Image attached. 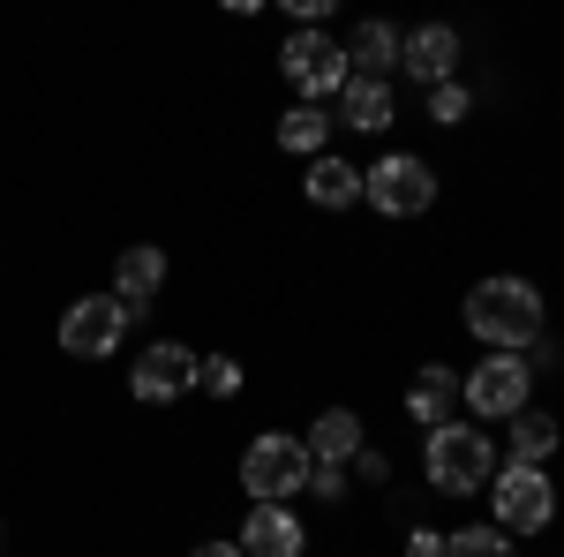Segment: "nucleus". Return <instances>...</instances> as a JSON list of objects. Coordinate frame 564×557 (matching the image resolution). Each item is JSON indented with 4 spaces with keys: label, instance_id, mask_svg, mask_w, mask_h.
Segmentation results:
<instances>
[{
    "label": "nucleus",
    "instance_id": "f257e3e1",
    "mask_svg": "<svg viewBox=\"0 0 564 557\" xmlns=\"http://www.w3.org/2000/svg\"><path fill=\"white\" fill-rule=\"evenodd\" d=\"M467 332H475L489 354H527L542 340V287L520 279V271H497L467 294Z\"/></svg>",
    "mask_w": 564,
    "mask_h": 557
},
{
    "label": "nucleus",
    "instance_id": "f03ea898",
    "mask_svg": "<svg viewBox=\"0 0 564 557\" xmlns=\"http://www.w3.org/2000/svg\"><path fill=\"white\" fill-rule=\"evenodd\" d=\"M422 474L444 497H475L481 482L497 474V444L481 437V422H436L422 437Z\"/></svg>",
    "mask_w": 564,
    "mask_h": 557
},
{
    "label": "nucleus",
    "instance_id": "7ed1b4c3",
    "mask_svg": "<svg viewBox=\"0 0 564 557\" xmlns=\"http://www.w3.org/2000/svg\"><path fill=\"white\" fill-rule=\"evenodd\" d=\"M489 519L520 543V535H542L557 519V490H550V468L542 460H505L489 474Z\"/></svg>",
    "mask_w": 564,
    "mask_h": 557
},
{
    "label": "nucleus",
    "instance_id": "20e7f679",
    "mask_svg": "<svg viewBox=\"0 0 564 557\" xmlns=\"http://www.w3.org/2000/svg\"><path fill=\"white\" fill-rule=\"evenodd\" d=\"M308 444L302 437H286V429H263L257 444L241 452V490L257 497V505H286V497H302L308 490Z\"/></svg>",
    "mask_w": 564,
    "mask_h": 557
},
{
    "label": "nucleus",
    "instance_id": "39448f33",
    "mask_svg": "<svg viewBox=\"0 0 564 557\" xmlns=\"http://www.w3.org/2000/svg\"><path fill=\"white\" fill-rule=\"evenodd\" d=\"M361 204L384 218H422L436 204V173L422 151H384L377 167L361 173Z\"/></svg>",
    "mask_w": 564,
    "mask_h": 557
},
{
    "label": "nucleus",
    "instance_id": "423d86ee",
    "mask_svg": "<svg viewBox=\"0 0 564 557\" xmlns=\"http://www.w3.org/2000/svg\"><path fill=\"white\" fill-rule=\"evenodd\" d=\"M527 399H534L527 354H481L475 369L459 377V407H475V422H512Z\"/></svg>",
    "mask_w": 564,
    "mask_h": 557
},
{
    "label": "nucleus",
    "instance_id": "0eeeda50",
    "mask_svg": "<svg viewBox=\"0 0 564 557\" xmlns=\"http://www.w3.org/2000/svg\"><path fill=\"white\" fill-rule=\"evenodd\" d=\"M135 324V309L121 294H84L61 309V354H76V362H106L113 346H121V332Z\"/></svg>",
    "mask_w": 564,
    "mask_h": 557
},
{
    "label": "nucleus",
    "instance_id": "6e6552de",
    "mask_svg": "<svg viewBox=\"0 0 564 557\" xmlns=\"http://www.w3.org/2000/svg\"><path fill=\"white\" fill-rule=\"evenodd\" d=\"M279 68H286V84L302 90V98H332V90L354 76V68H347V45L324 39L316 23H294V39L279 45Z\"/></svg>",
    "mask_w": 564,
    "mask_h": 557
},
{
    "label": "nucleus",
    "instance_id": "1a4fd4ad",
    "mask_svg": "<svg viewBox=\"0 0 564 557\" xmlns=\"http://www.w3.org/2000/svg\"><path fill=\"white\" fill-rule=\"evenodd\" d=\"M129 392L143 399V407H174V399H188V392H196V346L151 340L143 354H135V369H129Z\"/></svg>",
    "mask_w": 564,
    "mask_h": 557
},
{
    "label": "nucleus",
    "instance_id": "9d476101",
    "mask_svg": "<svg viewBox=\"0 0 564 557\" xmlns=\"http://www.w3.org/2000/svg\"><path fill=\"white\" fill-rule=\"evenodd\" d=\"M399 68L414 84H444L459 68V31L452 23H422V31H399Z\"/></svg>",
    "mask_w": 564,
    "mask_h": 557
},
{
    "label": "nucleus",
    "instance_id": "9b49d317",
    "mask_svg": "<svg viewBox=\"0 0 564 557\" xmlns=\"http://www.w3.org/2000/svg\"><path fill=\"white\" fill-rule=\"evenodd\" d=\"M302 543H308V519L294 505H257L241 519V550L249 557H302Z\"/></svg>",
    "mask_w": 564,
    "mask_h": 557
},
{
    "label": "nucleus",
    "instance_id": "f8f14e48",
    "mask_svg": "<svg viewBox=\"0 0 564 557\" xmlns=\"http://www.w3.org/2000/svg\"><path fill=\"white\" fill-rule=\"evenodd\" d=\"M391 114H399V98H391L384 76H347V84H339V121H347V129L377 136V129H391Z\"/></svg>",
    "mask_w": 564,
    "mask_h": 557
},
{
    "label": "nucleus",
    "instance_id": "ddd939ff",
    "mask_svg": "<svg viewBox=\"0 0 564 557\" xmlns=\"http://www.w3.org/2000/svg\"><path fill=\"white\" fill-rule=\"evenodd\" d=\"M452 407H459V369H444V362H422V377L406 385V415L422 429L452 422Z\"/></svg>",
    "mask_w": 564,
    "mask_h": 557
},
{
    "label": "nucleus",
    "instance_id": "4468645a",
    "mask_svg": "<svg viewBox=\"0 0 564 557\" xmlns=\"http://www.w3.org/2000/svg\"><path fill=\"white\" fill-rule=\"evenodd\" d=\"M159 287H166V249L135 242V249H121V257H113V294L129 301V309H143Z\"/></svg>",
    "mask_w": 564,
    "mask_h": 557
},
{
    "label": "nucleus",
    "instance_id": "2eb2a0df",
    "mask_svg": "<svg viewBox=\"0 0 564 557\" xmlns=\"http://www.w3.org/2000/svg\"><path fill=\"white\" fill-rule=\"evenodd\" d=\"M302 189H308V204H316V212H347V204H361V167H354V159H324V151H316Z\"/></svg>",
    "mask_w": 564,
    "mask_h": 557
},
{
    "label": "nucleus",
    "instance_id": "dca6fc26",
    "mask_svg": "<svg viewBox=\"0 0 564 557\" xmlns=\"http://www.w3.org/2000/svg\"><path fill=\"white\" fill-rule=\"evenodd\" d=\"M347 68L354 76H391V68H399V31H391L384 15H369L347 39Z\"/></svg>",
    "mask_w": 564,
    "mask_h": 557
},
{
    "label": "nucleus",
    "instance_id": "f3484780",
    "mask_svg": "<svg viewBox=\"0 0 564 557\" xmlns=\"http://www.w3.org/2000/svg\"><path fill=\"white\" fill-rule=\"evenodd\" d=\"M308 460H354L361 452V415H347V407H324L316 422H308Z\"/></svg>",
    "mask_w": 564,
    "mask_h": 557
},
{
    "label": "nucleus",
    "instance_id": "a211bd4d",
    "mask_svg": "<svg viewBox=\"0 0 564 557\" xmlns=\"http://www.w3.org/2000/svg\"><path fill=\"white\" fill-rule=\"evenodd\" d=\"M324 136H332V114L324 106H294V114H279V151H294V159H316L324 151Z\"/></svg>",
    "mask_w": 564,
    "mask_h": 557
},
{
    "label": "nucleus",
    "instance_id": "6ab92c4d",
    "mask_svg": "<svg viewBox=\"0 0 564 557\" xmlns=\"http://www.w3.org/2000/svg\"><path fill=\"white\" fill-rule=\"evenodd\" d=\"M550 452H557V415L520 407L512 415V460H550Z\"/></svg>",
    "mask_w": 564,
    "mask_h": 557
},
{
    "label": "nucleus",
    "instance_id": "aec40b11",
    "mask_svg": "<svg viewBox=\"0 0 564 557\" xmlns=\"http://www.w3.org/2000/svg\"><path fill=\"white\" fill-rule=\"evenodd\" d=\"M444 557H520V550H512V535H505L497 519H481V527H459V535H444Z\"/></svg>",
    "mask_w": 564,
    "mask_h": 557
},
{
    "label": "nucleus",
    "instance_id": "412c9836",
    "mask_svg": "<svg viewBox=\"0 0 564 557\" xmlns=\"http://www.w3.org/2000/svg\"><path fill=\"white\" fill-rule=\"evenodd\" d=\"M430 114L444 121V129H452V121H467V114H475V90L459 84V76H444V84H430Z\"/></svg>",
    "mask_w": 564,
    "mask_h": 557
},
{
    "label": "nucleus",
    "instance_id": "4be33fe9",
    "mask_svg": "<svg viewBox=\"0 0 564 557\" xmlns=\"http://www.w3.org/2000/svg\"><path fill=\"white\" fill-rule=\"evenodd\" d=\"M196 385L218 392V399H234V392H241V362H234V354H204V362H196Z\"/></svg>",
    "mask_w": 564,
    "mask_h": 557
},
{
    "label": "nucleus",
    "instance_id": "5701e85b",
    "mask_svg": "<svg viewBox=\"0 0 564 557\" xmlns=\"http://www.w3.org/2000/svg\"><path fill=\"white\" fill-rule=\"evenodd\" d=\"M308 490H316L324 505H332V497H347V460H316V468H308Z\"/></svg>",
    "mask_w": 564,
    "mask_h": 557
},
{
    "label": "nucleus",
    "instance_id": "b1692460",
    "mask_svg": "<svg viewBox=\"0 0 564 557\" xmlns=\"http://www.w3.org/2000/svg\"><path fill=\"white\" fill-rule=\"evenodd\" d=\"M279 8H286V15H294V23H324V15H332V8H339V0H279Z\"/></svg>",
    "mask_w": 564,
    "mask_h": 557
},
{
    "label": "nucleus",
    "instance_id": "393cba45",
    "mask_svg": "<svg viewBox=\"0 0 564 557\" xmlns=\"http://www.w3.org/2000/svg\"><path fill=\"white\" fill-rule=\"evenodd\" d=\"M347 468L361 474V482H384V474H391V468H384V452H369V444H361V452H354Z\"/></svg>",
    "mask_w": 564,
    "mask_h": 557
},
{
    "label": "nucleus",
    "instance_id": "a878e982",
    "mask_svg": "<svg viewBox=\"0 0 564 557\" xmlns=\"http://www.w3.org/2000/svg\"><path fill=\"white\" fill-rule=\"evenodd\" d=\"M406 557H444V535H436V527H414V535H406Z\"/></svg>",
    "mask_w": 564,
    "mask_h": 557
},
{
    "label": "nucleus",
    "instance_id": "bb28decb",
    "mask_svg": "<svg viewBox=\"0 0 564 557\" xmlns=\"http://www.w3.org/2000/svg\"><path fill=\"white\" fill-rule=\"evenodd\" d=\"M188 557H249V550H241V543H196Z\"/></svg>",
    "mask_w": 564,
    "mask_h": 557
},
{
    "label": "nucleus",
    "instance_id": "cd10ccee",
    "mask_svg": "<svg viewBox=\"0 0 564 557\" xmlns=\"http://www.w3.org/2000/svg\"><path fill=\"white\" fill-rule=\"evenodd\" d=\"M218 8H234V15H257L263 0H218Z\"/></svg>",
    "mask_w": 564,
    "mask_h": 557
}]
</instances>
